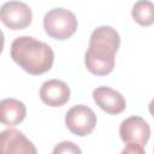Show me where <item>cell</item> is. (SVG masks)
Masks as SVG:
<instances>
[{"mask_svg": "<svg viewBox=\"0 0 154 154\" xmlns=\"http://www.w3.org/2000/svg\"><path fill=\"white\" fill-rule=\"evenodd\" d=\"M93 99L95 103L108 114H119L126 107L124 96L109 87H97L93 91Z\"/></svg>", "mask_w": 154, "mask_h": 154, "instance_id": "obj_9", "label": "cell"}, {"mask_svg": "<svg viewBox=\"0 0 154 154\" xmlns=\"http://www.w3.org/2000/svg\"><path fill=\"white\" fill-rule=\"evenodd\" d=\"M122 141L126 144L123 153L143 154L144 147L150 137V128L148 123L137 116H131L122 122L119 126Z\"/></svg>", "mask_w": 154, "mask_h": 154, "instance_id": "obj_3", "label": "cell"}, {"mask_svg": "<svg viewBox=\"0 0 154 154\" xmlns=\"http://www.w3.org/2000/svg\"><path fill=\"white\" fill-rule=\"evenodd\" d=\"M66 128L76 136L83 137L93 132L96 125V114L85 105L71 107L65 116Z\"/></svg>", "mask_w": 154, "mask_h": 154, "instance_id": "obj_5", "label": "cell"}, {"mask_svg": "<svg viewBox=\"0 0 154 154\" xmlns=\"http://www.w3.org/2000/svg\"><path fill=\"white\" fill-rule=\"evenodd\" d=\"M11 58L25 72L37 76L49 71L54 61L53 49L31 36H19L11 43Z\"/></svg>", "mask_w": 154, "mask_h": 154, "instance_id": "obj_2", "label": "cell"}, {"mask_svg": "<svg viewBox=\"0 0 154 154\" xmlns=\"http://www.w3.org/2000/svg\"><path fill=\"white\" fill-rule=\"evenodd\" d=\"M120 46V37L116 29L108 25L96 28L89 38V47L84 55V64L89 72L106 76L114 69L116 53Z\"/></svg>", "mask_w": 154, "mask_h": 154, "instance_id": "obj_1", "label": "cell"}, {"mask_svg": "<svg viewBox=\"0 0 154 154\" xmlns=\"http://www.w3.org/2000/svg\"><path fill=\"white\" fill-rule=\"evenodd\" d=\"M40 99L51 107H61L70 100V88L60 79H48L40 88Z\"/></svg>", "mask_w": 154, "mask_h": 154, "instance_id": "obj_7", "label": "cell"}, {"mask_svg": "<svg viewBox=\"0 0 154 154\" xmlns=\"http://www.w3.org/2000/svg\"><path fill=\"white\" fill-rule=\"evenodd\" d=\"M0 152L1 153H24L36 154V148L23 132L16 129H8L0 135Z\"/></svg>", "mask_w": 154, "mask_h": 154, "instance_id": "obj_8", "label": "cell"}, {"mask_svg": "<svg viewBox=\"0 0 154 154\" xmlns=\"http://www.w3.org/2000/svg\"><path fill=\"white\" fill-rule=\"evenodd\" d=\"M148 109H149V113L152 114V117L154 118V99L149 102V106H148Z\"/></svg>", "mask_w": 154, "mask_h": 154, "instance_id": "obj_13", "label": "cell"}, {"mask_svg": "<svg viewBox=\"0 0 154 154\" xmlns=\"http://www.w3.org/2000/svg\"><path fill=\"white\" fill-rule=\"evenodd\" d=\"M26 116L25 105L17 99H4L0 102V120L5 125L14 126L24 120Z\"/></svg>", "mask_w": 154, "mask_h": 154, "instance_id": "obj_10", "label": "cell"}, {"mask_svg": "<svg viewBox=\"0 0 154 154\" xmlns=\"http://www.w3.org/2000/svg\"><path fill=\"white\" fill-rule=\"evenodd\" d=\"M78 22L76 16L63 7L49 10L43 18V28L48 36L54 40L64 41L70 38L77 30Z\"/></svg>", "mask_w": 154, "mask_h": 154, "instance_id": "obj_4", "label": "cell"}, {"mask_svg": "<svg viewBox=\"0 0 154 154\" xmlns=\"http://www.w3.org/2000/svg\"><path fill=\"white\" fill-rule=\"evenodd\" d=\"M131 16L134 20L142 26H149L154 24V4L149 0L136 1L132 6Z\"/></svg>", "mask_w": 154, "mask_h": 154, "instance_id": "obj_11", "label": "cell"}, {"mask_svg": "<svg viewBox=\"0 0 154 154\" xmlns=\"http://www.w3.org/2000/svg\"><path fill=\"white\" fill-rule=\"evenodd\" d=\"M82 150L72 142L70 141H64V142H60L53 150L54 154H58V153H81Z\"/></svg>", "mask_w": 154, "mask_h": 154, "instance_id": "obj_12", "label": "cell"}, {"mask_svg": "<svg viewBox=\"0 0 154 154\" xmlns=\"http://www.w3.org/2000/svg\"><path fill=\"white\" fill-rule=\"evenodd\" d=\"M0 18L11 30H22L31 24V8L22 1H7L1 6Z\"/></svg>", "mask_w": 154, "mask_h": 154, "instance_id": "obj_6", "label": "cell"}]
</instances>
